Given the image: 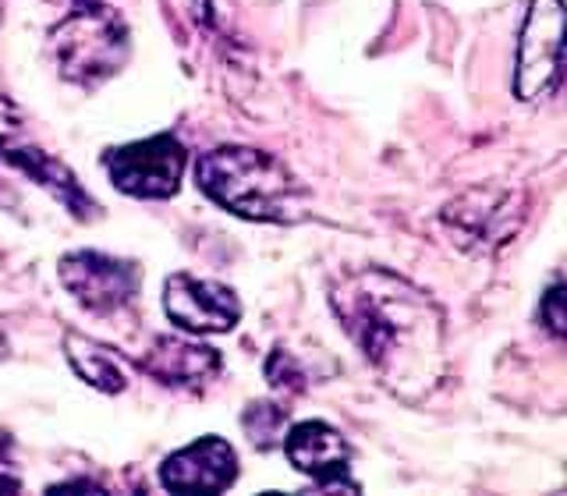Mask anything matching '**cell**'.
I'll list each match as a JSON object with an SVG mask.
<instances>
[{"label": "cell", "instance_id": "6da1fadb", "mask_svg": "<svg viewBox=\"0 0 567 496\" xmlns=\"http://www.w3.org/2000/svg\"><path fill=\"white\" fill-rule=\"evenodd\" d=\"M330 301L390 390L419 401L440 380L443 323L433 298L386 270H359L337 283Z\"/></svg>", "mask_w": 567, "mask_h": 496}, {"label": "cell", "instance_id": "7a4b0ae2", "mask_svg": "<svg viewBox=\"0 0 567 496\" xmlns=\"http://www.w3.org/2000/svg\"><path fill=\"white\" fill-rule=\"evenodd\" d=\"M195 182L213 203L245 220L291 224L301 220L306 192L277 156L248 146H220L203 153L195 164Z\"/></svg>", "mask_w": 567, "mask_h": 496}, {"label": "cell", "instance_id": "3957f363", "mask_svg": "<svg viewBox=\"0 0 567 496\" xmlns=\"http://www.w3.org/2000/svg\"><path fill=\"white\" fill-rule=\"evenodd\" d=\"M50 53L61 75L79 85H100L128 58V25L103 0H75L50 29Z\"/></svg>", "mask_w": 567, "mask_h": 496}, {"label": "cell", "instance_id": "277c9868", "mask_svg": "<svg viewBox=\"0 0 567 496\" xmlns=\"http://www.w3.org/2000/svg\"><path fill=\"white\" fill-rule=\"evenodd\" d=\"M567 58V4L564 0H532L518 35V71L514 96L539 100L557 85Z\"/></svg>", "mask_w": 567, "mask_h": 496}, {"label": "cell", "instance_id": "5b68a950", "mask_svg": "<svg viewBox=\"0 0 567 496\" xmlns=\"http://www.w3.org/2000/svg\"><path fill=\"white\" fill-rule=\"evenodd\" d=\"M103 167L124 195H135V199H171L182 188L185 146L164 132L111 149L103 156Z\"/></svg>", "mask_w": 567, "mask_h": 496}, {"label": "cell", "instance_id": "8992f818", "mask_svg": "<svg viewBox=\"0 0 567 496\" xmlns=\"http://www.w3.org/2000/svg\"><path fill=\"white\" fill-rule=\"evenodd\" d=\"M0 164L22 170L29 182L43 185L71 217H79V220L96 217V203L89 199V192H82L75 174H71L58 156H50L47 149L35 146V142L22 138V117H18V111L8 100H0Z\"/></svg>", "mask_w": 567, "mask_h": 496}, {"label": "cell", "instance_id": "52a82bcc", "mask_svg": "<svg viewBox=\"0 0 567 496\" xmlns=\"http://www.w3.org/2000/svg\"><path fill=\"white\" fill-rule=\"evenodd\" d=\"M64 291L82 309L96 316H111L124 309L138 291V270L132 262L103 256V252H68L58 266Z\"/></svg>", "mask_w": 567, "mask_h": 496}, {"label": "cell", "instance_id": "ba28073f", "mask_svg": "<svg viewBox=\"0 0 567 496\" xmlns=\"http://www.w3.org/2000/svg\"><path fill=\"white\" fill-rule=\"evenodd\" d=\"M164 309L177 327L192 333H227L241 316L235 291L217 280H199L192 273L167 277Z\"/></svg>", "mask_w": 567, "mask_h": 496}, {"label": "cell", "instance_id": "9c48e42d", "mask_svg": "<svg viewBox=\"0 0 567 496\" xmlns=\"http://www.w3.org/2000/svg\"><path fill=\"white\" fill-rule=\"evenodd\" d=\"M238 478V454L220 436H203L159 468V483L174 493H224Z\"/></svg>", "mask_w": 567, "mask_h": 496}, {"label": "cell", "instance_id": "30bf717a", "mask_svg": "<svg viewBox=\"0 0 567 496\" xmlns=\"http://www.w3.org/2000/svg\"><path fill=\"white\" fill-rule=\"evenodd\" d=\"M284 451H288L291 465L301 475H312L323 489H359L354 483H348V461L351 451L344 436L327 422H298L295 430L284 436Z\"/></svg>", "mask_w": 567, "mask_h": 496}, {"label": "cell", "instance_id": "8fae6325", "mask_svg": "<svg viewBox=\"0 0 567 496\" xmlns=\"http://www.w3.org/2000/svg\"><path fill=\"white\" fill-rule=\"evenodd\" d=\"M138 365L159 383L195 390L220 372V351L209 344L182 341V337H156L153 348L146 351V359Z\"/></svg>", "mask_w": 567, "mask_h": 496}, {"label": "cell", "instance_id": "7c38bea8", "mask_svg": "<svg viewBox=\"0 0 567 496\" xmlns=\"http://www.w3.org/2000/svg\"><path fill=\"white\" fill-rule=\"evenodd\" d=\"M64 354H68L71 369H75L89 386L103 390V394H121V390L128 386V372H124L121 359L106 344L89 341V337L68 330L64 333Z\"/></svg>", "mask_w": 567, "mask_h": 496}, {"label": "cell", "instance_id": "4fadbf2b", "mask_svg": "<svg viewBox=\"0 0 567 496\" xmlns=\"http://www.w3.org/2000/svg\"><path fill=\"white\" fill-rule=\"evenodd\" d=\"M241 425H245V433H248V440L256 443V447L270 451L277 443V436H280V430L288 425V412L277 407V404H252L245 412Z\"/></svg>", "mask_w": 567, "mask_h": 496}, {"label": "cell", "instance_id": "5bb4252c", "mask_svg": "<svg viewBox=\"0 0 567 496\" xmlns=\"http://www.w3.org/2000/svg\"><path fill=\"white\" fill-rule=\"evenodd\" d=\"M543 323L546 330L560 337L567 344V283H557V288H549L546 298H543Z\"/></svg>", "mask_w": 567, "mask_h": 496}, {"label": "cell", "instance_id": "9a60e30c", "mask_svg": "<svg viewBox=\"0 0 567 496\" xmlns=\"http://www.w3.org/2000/svg\"><path fill=\"white\" fill-rule=\"evenodd\" d=\"M266 376H270V383L280 386V390H301V386H306V376H301L298 365L291 362V354H284V351L270 354V362H266Z\"/></svg>", "mask_w": 567, "mask_h": 496}, {"label": "cell", "instance_id": "2e32d148", "mask_svg": "<svg viewBox=\"0 0 567 496\" xmlns=\"http://www.w3.org/2000/svg\"><path fill=\"white\" fill-rule=\"evenodd\" d=\"M8 354V337H4V330H0V359Z\"/></svg>", "mask_w": 567, "mask_h": 496}, {"label": "cell", "instance_id": "e0dca14e", "mask_svg": "<svg viewBox=\"0 0 567 496\" xmlns=\"http://www.w3.org/2000/svg\"><path fill=\"white\" fill-rule=\"evenodd\" d=\"M0 22H4V8H0Z\"/></svg>", "mask_w": 567, "mask_h": 496}, {"label": "cell", "instance_id": "ac0fdd59", "mask_svg": "<svg viewBox=\"0 0 567 496\" xmlns=\"http://www.w3.org/2000/svg\"><path fill=\"white\" fill-rule=\"evenodd\" d=\"M64 4H75V0H64Z\"/></svg>", "mask_w": 567, "mask_h": 496}]
</instances>
